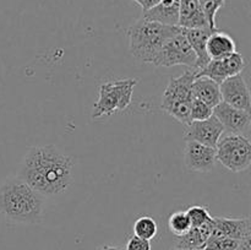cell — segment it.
Segmentation results:
<instances>
[{
	"instance_id": "6da1fadb",
	"label": "cell",
	"mask_w": 251,
	"mask_h": 250,
	"mask_svg": "<svg viewBox=\"0 0 251 250\" xmlns=\"http://www.w3.org/2000/svg\"><path fill=\"white\" fill-rule=\"evenodd\" d=\"M74 162L54 145L33 146L21 163L19 178L42 196L64 193L73 181Z\"/></svg>"
},
{
	"instance_id": "7a4b0ae2",
	"label": "cell",
	"mask_w": 251,
	"mask_h": 250,
	"mask_svg": "<svg viewBox=\"0 0 251 250\" xmlns=\"http://www.w3.org/2000/svg\"><path fill=\"white\" fill-rule=\"evenodd\" d=\"M44 196L27 185L19 176H11L0 184V215L24 225L42 221Z\"/></svg>"
},
{
	"instance_id": "3957f363",
	"label": "cell",
	"mask_w": 251,
	"mask_h": 250,
	"mask_svg": "<svg viewBox=\"0 0 251 250\" xmlns=\"http://www.w3.org/2000/svg\"><path fill=\"white\" fill-rule=\"evenodd\" d=\"M180 29L179 26H166L141 17L127 29L130 53L136 60L153 65L163 44Z\"/></svg>"
},
{
	"instance_id": "277c9868",
	"label": "cell",
	"mask_w": 251,
	"mask_h": 250,
	"mask_svg": "<svg viewBox=\"0 0 251 250\" xmlns=\"http://www.w3.org/2000/svg\"><path fill=\"white\" fill-rule=\"evenodd\" d=\"M194 80V70H186L178 77L171 78L162 97V109L185 126L191 123L190 107L194 98L191 86Z\"/></svg>"
},
{
	"instance_id": "5b68a950",
	"label": "cell",
	"mask_w": 251,
	"mask_h": 250,
	"mask_svg": "<svg viewBox=\"0 0 251 250\" xmlns=\"http://www.w3.org/2000/svg\"><path fill=\"white\" fill-rule=\"evenodd\" d=\"M136 78L108 81L102 83L98 90V100L93 104L92 119L109 117L119 110H125L132 100Z\"/></svg>"
},
{
	"instance_id": "8992f818",
	"label": "cell",
	"mask_w": 251,
	"mask_h": 250,
	"mask_svg": "<svg viewBox=\"0 0 251 250\" xmlns=\"http://www.w3.org/2000/svg\"><path fill=\"white\" fill-rule=\"evenodd\" d=\"M216 158L234 173L249 169L251 164V144L248 136L235 134L222 135L216 146Z\"/></svg>"
},
{
	"instance_id": "52a82bcc",
	"label": "cell",
	"mask_w": 251,
	"mask_h": 250,
	"mask_svg": "<svg viewBox=\"0 0 251 250\" xmlns=\"http://www.w3.org/2000/svg\"><path fill=\"white\" fill-rule=\"evenodd\" d=\"M195 63V53H194L193 48L190 47L189 42L186 41L185 36H184L180 29L179 33L171 37L163 44L161 51H159L156 60H154L153 66H156V68H159V66L172 68V66L176 65H185L189 66V68H193L194 70Z\"/></svg>"
},
{
	"instance_id": "ba28073f",
	"label": "cell",
	"mask_w": 251,
	"mask_h": 250,
	"mask_svg": "<svg viewBox=\"0 0 251 250\" xmlns=\"http://www.w3.org/2000/svg\"><path fill=\"white\" fill-rule=\"evenodd\" d=\"M213 115L218 119L227 134L248 136L251 126L250 112L232 107L225 102L213 108Z\"/></svg>"
},
{
	"instance_id": "9c48e42d",
	"label": "cell",
	"mask_w": 251,
	"mask_h": 250,
	"mask_svg": "<svg viewBox=\"0 0 251 250\" xmlns=\"http://www.w3.org/2000/svg\"><path fill=\"white\" fill-rule=\"evenodd\" d=\"M245 69V60L238 51L222 59H211L210 63L202 70L195 73L196 76H206L218 85L226 78L239 75Z\"/></svg>"
},
{
	"instance_id": "30bf717a",
	"label": "cell",
	"mask_w": 251,
	"mask_h": 250,
	"mask_svg": "<svg viewBox=\"0 0 251 250\" xmlns=\"http://www.w3.org/2000/svg\"><path fill=\"white\" fill-rule=\"evenodd\" d=\"M216 147L206 146L195 141H186L184 147V164L190 172L208 173L215 169Z\"/></svg>"
},
{
	"instance_id": "8fae6325",
	"label": "cell",
	"mask_w": 251,
	"mask_h": 250,
	"mask_svg": "<svg viewBox=\"0 0 251 250\" xmlns=\"http://www.w3.org/2000/svg\"><path fill=\"white\" fill-rule=\"evenodd\" d=\"M223 134L225 129L217 118L212 115L206 120L191 122L188 126H185L184 139L185 141H195L206 146L216 147Z\"/></svg>"
},
{
	"instance_id": "7c38bea8",
	"label": "cell",
	"mask_w": 251,
	"mask_h": 250,
	"mask_svg": "<svg viewBox=\"0 0 251 250\" xmlns=\"http://www.w3.org/2000/svg\"><path fill=\"white\" fill-rule=\"evenodd\" d=\"M221 97L222 102L239 108V109L250 112L251 109V95L249 86L243 77L242 74L228 77L220 83Z\"/></svg>"
},
{
	"instance_id": "4fadbf2b",
	"label": "cell",
	"mask_w": 251,
	"mask_h": 250,
	"mask_svg": "<svg viewBox=\"0 0 251 250\" xmlns=\"http://www.w3.org/2000/svg\"><path fill=\"white\" fill-rule=\"evenodd\" d=\"M211 227V235L213 237H225L235 240L251 238V223L248 217H212Z\"/></svg>"
},
{
	"instance_id": "5bb4252c",
	"label": "cell",
	"mask_w": 251,
	"mask_h": 250,
	"mask_svg": "<svg viewBox=\"0 0 251 250\" xmlns=\"http://www.w3.org/2000/svg\"><path fill=\"white\" fill-rule=\"evenodd\" d=\"M217 29H212L210 27H202V28H181V32L185 36L186 41L189 42L190 47L193 48L194 53L196 55V63L194 66V71L202 70L208 63H210V56L206 50V44H207L208 37L212 32Z\"/></svg>"
},
{
	"instance_id": "9a60e30c",
	"label": "cell",
	"mask_w": 251,
	"mask_h": 250,
	"mask_svg": "<svg viewBox=\"0 0 251 250\" xmlns=\"http://www.w3.org/2000/svg\"><path fill=\"white\" fill-rule=\"evenodd\" d=\"M178 26L186 29L210 27L198 0H179Z\"/></svg>"
},
{
	"instance_id": "2e32d148",
	"label": "cell",
	"mask_w": 251,
	"mask_h": 250,
	"mask_svg": "<svg viewBox=\"0 0 251 250\" xmlns=\"http://www.w3.org/2000/svg\"><path fill=\"white\" fill-rule=\"evenodd\" d=\"M142 17L166 26H178L179 0H161L153 7L144 11Z\"/></svg>"
},
{
	"instance_id": "e0dca14e",
	"label": "cell",
	"mask_w": 251,
	"mask_h": 250,
	"mask_svg": "<svg viewBox=\"0 0 251 250\" xmlns=\"http://www.w3.org/2000/svg\"><path fill=\"white\" fill-rule=\"evenodd\" d=\"M191 92H193L194 98L202 100L211 108H215L222 102L220 85L206 76L195 75V80L191 86Z\"/></svg>"
},
{
	"instance_id": "ac0fdd59",
	"label": "cell",
	"mask_w": 251,
	"mask_h": 250,
	"mask_svg": "<svg viewBox=\"0 0 251 250\" xmlns=\"http://www.w3.org/2000/svg\"><path fill=\"white\" fill-rule=\"evenodd\" d=\"M212 220V218H211ZM211 221L201 227H191L185 234L176 237L174 248L188 250H203L211 235Z\"/></svg>"
},
{
	"instance_id": "d6986e66",
	"label": "cell",
	"mask_w": 251,
	"mask_h": 250,
	"mask_svg": "<svg viewBox=\"0 0 251 250\" xmlns=\"http://www.w3.org/2000/svg\"><path fill=\"white\" fill-rule=\"evenodd\" d=\"M210 59H222L235 53V42L228 33L222 31H215L208 37L206 44Z\"/></svg>"
},
{
	"instance_id": "ffe728a7",
	"label": "cell",
	"mask_w": 251,
	"mask_h": 250,
	"mask_svg": "<svg viewBox=\"0 0 251 250\" xmlns=\"http://www.w3.org/2000/svg\"><path fill=\"white\" fill-rule=\"evenodd\" d=\"M132 229H134V235H136V237L151 240L158 233V225H157L156 220H153L150 216H142L135 221Z\"/></svg>"
},
{
	"instance_id": "44dd1931",
	"label": "cell",
	"mask_w": 251,
	"mask_h": 250,
	"mask_svg": "<svg viewBox=\"0 0 251 250\" xmlns=\"http://www.w3.org/2000/svg\"><path fill=\"white\" fill-rule=\"evenodd\" d=\"M168 228L176 237L185 234L191 228L190 221L185 211H176L168 218Z\"/></svg>"
},
{
	"instance_id": "7402d4cb",
	"label": "cell",
	"mask_w": 251,
	"mask_h": 250,
	"mask_svg": "<svg viewBox=\"0 0 251 250\" xmlns=\"http://www.w3.org/2000/svg\"><path fill=\"white\" fill-rule=\"evenodd\" d=\"M185 212L188 215L189 221H190L191 227H201V225L210 222L211 218H212L208 208L202 205L190 206Z\"/></svg>"
},
{
	"instance_id": "603a6c76",
	"label": "cell",
	"mask_w": 251,
	"mask_h": 250,
	"mask_svg": "<svg viewBox=\"0 0 251 250\" xmlns=\"http://www.w3.org/2000/svg\"><path fill=\"white\" fill-rule=\"evenodd\" d=\"M205 14L206 20L208 22V26L212 29H217L216 27V15L218 10L222 9L226 5V0H198Z\"/></svg>"
},
{
	"instance_id": "cb8c5ba5",
	"label": "cell",
	"mask_w": 251,
	"mask_h": 250,
	"mask_svg": "<svg viewBox=\"0 0 251 250\" xmlns=\"http://www.w3.org/2000/svg\"><path fill=\"white\" fill-rule=\"evenodd\" d=\"M242 240L210 235L203 250H238Z\"/></svg>"
},
{
	"instance_id": "d4e9b609",
	"label": "cell",
	"mask_w": 251,
	"mask_h": 250,
	"mask_svg": "<svg viewBox=\"0 0 251 250\" xmlns=\"http://www.w3.org/2000/svg\"><path fill=\"white\" fill-rule=\"evenodd\" d=\"M213 115V108L203 103L202 100L193 98L190 107V120L191 122H200L206 120Z\"/></svg>"
},
{
	"instance_id": "484cf974",
	"label": "cell",
	"mask_w": 251,
	"mask_h": 250,
	"mask_svg": "<svg viewBox=\"0 0 251 250\" xmlns=\"http://www.w3.org/2000/svg\"><path fill=\"white\" fill-rule=\"evenodd\" d=\"M125 250H151V243H150V240L132 235L127 240Z\"/></svg>"
},
{
	"instance_id": "4316f807",
	"label": "cell",
	"mask_w": 251,
	"mask_h": 250,
	"mask_svg": "<svg viewBox=\"0 0 251 250\" xmlns=\"http://www.w3.org/2000/svg\"><path fill=\"white\" fill-rule=\"evenodd\" d=\"M132 1L137 2V4L144 9V11H146V10L151 9V7H153L154 5L158 4L161 0H132Z\"/></svg>"
},
{
	"instance_id": "83f0119b",
	"label": "cell",
	"mask_w": 251,
	"mask_h": 250,
	"mask_svg": "<svg viewBox=\"0 0 251 250\" xmlns=\"http://www.w3.org/2000/svg\"><path fill=\"white\" fill-rule=\"evenodd\" d=\"M102 250H124V249H122V248L119 247H110V245H107V247L103 248Z\"/></svg>"
},
{
	"instance_id": "f1b7e54d",
	"label": "cell",
	"mask_w": 251,
	"mask_h": 250,
	"mask_svg": "<svg viewBox=\"0 0 251 250\" xmlns=\"http://www.w3.org/2000/svg\"><path fill=\"white\" fill-rule=\"evenodd\" d=\"M171 250H188V249H179V248H172Z\"/></svg>"
}]
</instances>
